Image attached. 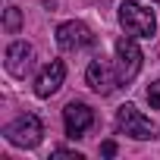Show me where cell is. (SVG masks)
Returning <instances> with one entry per match:
<instances>
[{
  "mask_svg": "<svg viewBox=\"0 0 160 160\" xmlns=\"http://www.w3.org/2000/svg\"><path fill=\"white\" fill-rule=\"evenodd\" d=\"M63 126H66V135L69 138H82L94 126V110L88 104H82V101H72L63 110Z\"/></svg>",
  "mask_w": 160,
  "mask_h": 160,
  "instance_id": "8992f818",
  "label": "cell"
},
{
  "mask_svg": "<svg viewBox=\"0 0 160 160\" xmlns=\"http://www.w3.org/2000/svg\"><path fill=\"white\" fill-rule=\"evenodd\" d=\"M85 82L88 88H94L98 94H113L122 82H119V72H116V63H107L104 57L91 60L88 69H85Z\"/></svg>",
  "mask_w": 160,
  "mask_h": 160,
  "instance_id": "277c9868",
  "label": "cell"
},
{
  "mask_svg": "<svg viewBox=\"0 0 160 160\" xmlns=\"http://www.w3.org/2000/svg\"><path fill=\"white\" fill-rule=\"evenodd\" d=\"M57 44L63 50H82V47H91L94 44V35H91V28L85 22L69 19V22H63L57 28Z\"/></svg>",
  "mask_w": 160,
  "mask_h": 160,
  "instance_id": "52a82bcc",
  "label": "cell"
},
{
  "mask_svg": "<svg viewBox=\"0 0 160 160\" xmlns=\"http://www.w3.org/2000/svg\"><path fill=\"white\" fill-rule=\"evenodd\" d=\"M101 154L104 157H116V141H104L101 144Z\"/></svg>",
  "mask_w": 160,
  "mask_h": 160,
  "instance_id": "4fadbf2b",
  "label": "cell"
},
{
  "mask_svg": "<svg viewBox=\"0 0 160 160\" xmlns=\"http://www.w3.org/2000/svg\"><path fill=\"white\" fill-rule=\"evenodd\" d=\"M63 78H66V63L63 60H50L35 78V94L38 98H53L60 91V85H63Z\"/></svg>",
  "mask_w": 160,
  "mask_h": 160,
  "instance_id": "9c48e42d",
  "label": "cell"
},
{
  "mask_svg": "<svg viewBox=\"0 0 160 160\" xmlns=\"http://www.w3.org/2000/svg\"><path fill=\"white\" fill-rule=\"evenodd\" d=\"M35 69V47L25 41H13L7 47V72L13 78H25Z\"/></svg>",
  "mask_w": 160,
  "mask_h": 160,
  "instance_id": "ba28073f",
  "label": "cell"
},
{
  "mask_svg": "<svg viewBox=\"0 0 160 160\" xmlns=\"http://www.w3.org/2000/svg\"><path fill=\"white\" fill-rule=\"evenodd\" d=\"M119 25H122L126 35H132V38H154V32H157V16H154V10H148L144 3L126 0V3H119Z\"/></svg>",
  "mask_w": 160,
  "mask_h": 160,
  "instance_id": "6da1fadb",
  "label": "cell"
},
{
  "mask_svg": "<svg viewBox=\"0 0 160 160\" xmlns=\"http://www.w3.org/2000/svg\"><path fill=\"white\" fill-rule=\"evenodd\" d=\"M116 132L119 135H129L135 141H148V138H157V126L135 107V104H122L116 110Z\"/></svg>",
  "mask_w": 160,
  "mask_h": 160,
  "instance_id": "7a4b0ae2",
  "label": "cell"
},
{
  "mask_svg": "<svg viewBox=\"0 0 160 160\" xmlns=\"http://www.w3.org/2000/svg\"><path fill=\"white\" fill-rule=\"evenodd\" d=\"M3 135L16 148H38L41 144V135H44V126H41V119L35 113H22L19 119H13L3 129Z\"/></svg>",
  "mask_w": 160,
  "mask_h": 160,
  "instance_id": "3957f363",
  "label": "cell"
},
{
  "mask_svg": "<svg viewBox=\"0 0 160 160\" xmlns=\"http://www.w3.org/2000/svg\"><path fill=\"white\" fill-rule=\"evenodd\" d=\"M3 25H7V32H19L22 16H19V10H16V7H7V19H3Z\"/></svg>",
  "mask_w": 160,
  "mask_h": 160,
  "instance_id": "30bf717a",
  "label": "cell"
},
{
  "mask_svg": "<svg viewBox=\"0 0 160 160\" xmlns=\"http://www.w3.org/2000/svg\"><path fill=\"white\" fill-rule=\"evenodd\" d=\"M148 104H151L154 110H160V78H157V82L148 88Z\"/></svg>",
  "mask_w": 160,
  "mask_h": 160,
  "instance_id": "8fae6325",
  "label": "cell"
},
{
  "mask_svg": "<svg viewBox=\"0 0 160 160\" xmlns=\"http://www.w3.org/2000/svg\"><path fill=\"white\" fill-rule=\"evenodd\" d=\"M53 157H72V160H82V154H78V151H69V148H57Z\"/></svg>",
  "mask_w": 160,
  "mask_h": 160,
  "instance_id": "7c38bea8",
  "label": "cell"
},
{
  "mask_svg": "<svg viewBox=\"0 0 160 160\" xmlns=\"http://www.w3.org/2000/svg\"><path fill=\"white\" fill-rule=\"evenodd\" d=\"M151 3H160V0H151Z\"/></svg>",
  "mask_w": 160,
  "mask_h": 160,
  "instance_id": "5bb4252c",
  "label": "cell"
},
{
  "mask_svg": "<svg viewBox=\"0 0 160 160\" xmlns=\"http://www.w3.org/2000/svg\"><path fill=\"white\" fill-rule=\"evenodd\" d=\"M116 72H119V82L129 85L132 78L141 72V50L135 44V38H119L116 41Z\"/></svg>",
  "mask_w": 160,
  "mask_h": 160,
  "instance_id": "5b68a950",
  "label": "cell"
}]
</instances>
